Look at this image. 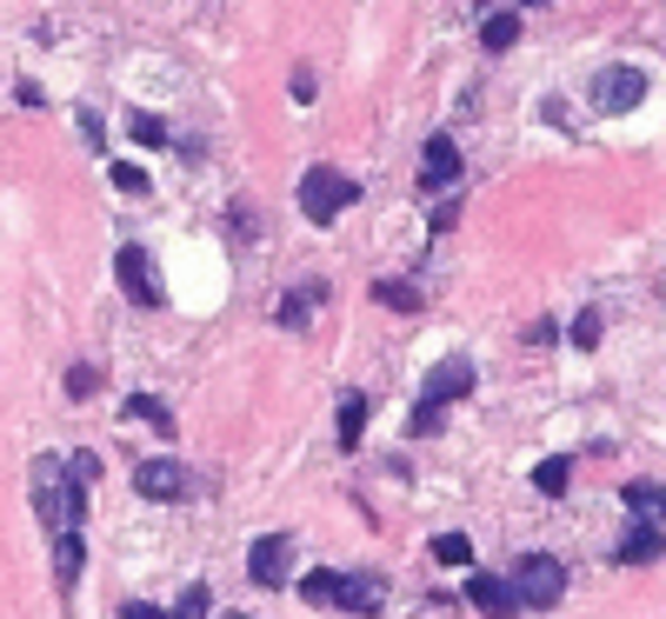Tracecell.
I'll return each mask as SVG.
<instances>
[{
	"label": "cell",
	"mask_w": 666,
	"mask_h": 619,
	"mask_svg": "<svg viewBox=\"0 0 666 619\" xmlns=\"http://www.w3.org/2000/svg\"><path fill=\"white\" fill-rule=\"evenodd\" d=\"M354 200H360V187L347 181L341 167H307V173H300V214H307L313 227H326L333 214H347Z\"/></svg>",
	"instance_id": "1"
},
{
	"label": "cell",
	"mask_w": 666,
	"mask_h": 619,
	"mask_svg": "<svg viewBox=\"0 0 666 619\" xmlns=\"http://www.w3.org/2000/svg\"><path fill=\"white\" fill-rule=\"evenodd\" d=\"M300 593H307L313 606H347V612H380V593H374V580H360V573H333V566H313V573L300 580Z\"/></svg>",
	"instance_id": "2"
},
{
	"label": "cell",
	"mask_w": 666,
	"mask_h": 619,
	"mask_svg": "<svg viewBox=\"0 0 666 619\" xmlns=\"http://www.w3.org/2000/svg\"><path fill=\"white\" fill-rule=\"evenodd\" d=\"M514 593H520V606H560V593H566V566L553 560V553H527L520 566H514Z\"/></svg>",
	"instance_id": "3"
},
{
	"label": "cell",
	"mask_w": 666,
	"mask_h": 619,
	"mask_svg": "<svg viewBox=\"0 0 666 619\" xmlns=\"http://www.w3.org/2000/svg\"><path fill=\"white\" fill-rule=\"evenodd\" d=\"M246 573H254V586L280 593V586H287V573H294V540H287V534H261V540H254V553H246Z\"/></svg>",
	"instance_id": "4"
},
{
	"label": "cell",
	"mask_w": 666,
	"mask_h": 619,
	"mask_svg": "<svg viewBox=\"0 0 666 619\" xmlns=\"http://www.w3.org/2000/svg\"><path fill=\"white\" fill-rule=\"evenodd\" d=\"M114 280H120V294H127L134 307H160V280H153L147 247H120V253H114Z\"/></svg>",
	"instance_id": "5"
},
{
	"label": "cell",
	"mask_w": 666,
	"mask_h": 619,
	"mask_svg": "<svg viewBox=\"0 0 666 619\" xmlns=\"http://www.w3.org/2000/svg\"><path fill=\"white\" fill-rule=\"evenodd\" d=\"M594 101H600V114H633L646 101V73L640 67H607L594 80Z\"/></svg>",
	"instance_id": "6"
},
{
	"label": "cell",
	"mask_w": 666,
	"mask_h": 619,
	"mask_svg": "<svg viewBox=\"0 0 666 619\" xmlns=\"http://www.w3.org/2000/svg\"><path fill=\"white\" fill-rule=\"evenodd\" d=\"M467 606L480 619H514L520 612V593H514V580H500V573H473L467 580Z\"/></svg>",
	"instance_id": "7"
},
{
	"label": "cell",
	"mask_w": 666,
	"mask_h": 619,
	"mask_svg": "<svg viewBox=\"0 0 666 619\" xmlns=\"http://www.w3.org/2000/svg\"><path fill=\"white\" fill-rule=\"evenodd\" d=\"M134 486H140V500H181L187 493V473H181V460H140L134 467Z\"/></svg>",
	"instance_id": "8"
},
{
	"label": "cell",
	"mask_w": 666,
	"mask_h": 619,
	"mask_svg": "<svg viewBox=\"0 0 666 619\" xmlns=\"http://www.w3.org/2000/svg\"><path fill=\"white\" fill-rule=\"evenodd\" d=\"M421 181H427V187H453V181H460V147H453L447 134H434V140L421 147Z\"/></svg>",
	"instance_id": "9"
},
{
	"label": "cell",
	"mask_w": 666,
	"mask_h": 619,
	"mask_svg": "<svg viewBox=\"0 0 666 619\" xmlns=\"http://www.w3.org/2000/svg\"><path fill=\"white\" fill-rule=\"evenodd\" d=\"M666 553V540H659V519H640V526H627V540H620V566H653Z\"/></svg>",
	"instance_id": "10"
},
{
	"label": "cell",
	"mask_w": 666,
	"mask_h": 619,
	"mask_svg": "<svg viewBox=\"0 0 666 619\" xmlns=\"http://www.w3.org/2000/svg\"><path fill=\"white\" fill-rule=\"evenodd\" d=\"M467 393H473V367H467V360H440V367L427 374V400L447 406V400H467Z\"/></svg>",
	"instance_id": "11"
},
{
	"label": "cell",
	"mask_w": 666,
	"mask_h": 619,
	"mask_svg": "<svg viewBox=\"0 0 666 619\" xmlns=\"http://www.w3.org/2000/svg\"><path fill=\"white\" fill-rule=\"evenodd\" d=\"M320 300H326V280H307V287H294V294L274 307V320H280L287 333H300V326H307V307H320Z\"/></svg>",
	"instance_id": "12"
},
{
	"label": "cell",
	"mask_w": 666,
	"mask_h": 619,
	"mask_svg": "<svg viewBox=\"0 0 666 619\" xmlns=\"http://www.w3.org/2000/svg\"><path fill=\"white\" fill-rule=\"evenodd\" d=\"M80 560H88V547H80V526H60V540H54V580L73 586V580H80Z\"/></svg>",
	"instance_id": "13"
},
{
	"label": "cell",
	"mask_w": 666,
	"mask_h": 619,
	"mask_svg": "<svg viewBox=\"0 0 666 619\" xmlns=\"http://www.w3.org/2000/svg\"><path fill=\"white\" fill-rule=\"evenodd\" d=\"M120 413H127V420H147L153 433H166V439H174V406H166V400H153V393H134Z\"/></svg>",
	"instance_id": "14"
},
{
	"label": "cell",
	"mask_w": 666,
	"mask_h": 619,
	"mask_svg": "<svg viewBox=\"0 0 666 619\" xmlns=\"http://www.w3.org/2000/svg\"><path fill=\"white\" fill-rule=\"evenodd\" d=\"M627 506L640 519H666V486L659 480H627Z\"/></svg>",
	"instance_id": "15"
},
{
	"label": "cell",
	"mask_w": 666,
	"mask_h": 619,
	"mask_svg": "<svg viewBox=\"0 0 666 619\" xmlns=\"http://www.w3.org/2000/svg\"><path fill=\"white\" fill-rule=\"evenodd\" d=\"M520 41V14H486V27H480V47L486 54H507Z\"/></svg>",
	"instance_id": "16"
},
{
	"label": "cell",
	"mask_w": 666,
	"mask_h": 619,
	"mask_svg": "<svg viewBox=\"0 0 666 619\" xmlns=\"http://www.w3.org/2000/svg\"><path fill=\"white\" fill-rule=\"evenodd\" d=\"M360 433H367V393H347V400H341V447H347V454L360 447Z\"/></svg>",
	"instance_id": "17"
},
{
	"label": "cell",
	"mask_w": 666,
	"mask_h": 619,
	"mask_svg": "<svg viewBox=\"0 0 666 619\" xmlns=\"http://www.w3.org/2000/svg\"><path fill=\"white\" fill-rule=\"evenodd\" d=\"M566 480H573V460H566V454H553V460H540V467H533V486H540L547 500H560V493H566Z\"/></svg>",
	"instance_id": "18"
},
{
	"label": "cell",
	"mask_w": 666,
	"mask_h": 619,
	"mask_svg": "<svg viewBox=\"0 0 666 619\" xmlns=\"http://www.w3.org/2000/svg\"><path fill=\"white\" fill-rule=\"evenodd\" d=\"M374 300H380V307H393V313H421V287H413V280H380V287H374Z\"/></svg>",
	"instance_id": "19"
},
{
	"label": "cell",
	"mask_w": 666,
	"mask_h": 619,
	"mask_svg": "<svg viewBox=\"0 0 666 619\" xmlns=\"http://www.w3.org/2000/svg\"><path fill=\"white\" fill-rule=\"evenodd\" d=\"M600 333H607V313H600V307H587V313L573 320V346H579V353H594V346H600Z\"/></svg>",
	"instance_id": "20"
},
{
	"label": "cell",
	"mask_w": 666,
	"mask_h": 619,
	"mask_svg": "<svg viewBox=\"0 0 666 619\" xmlns=\"http://www.w3.org/2000/svg\"><path fill=\"white\" fill-rule=\"evenodd\" d=\"M434 560H440V566H467V560H473V540H467V534H440V540H434Z\"/></svg>",
	"instance_id": "21"
},
{
	"label": "cell",
	"mask_w": 666,
	"mask_h": 619,
	"mask_svg": "<svg viewBox=\"0 0 666 619\" xmlns=\"http://www.w3.org/2000/svg\"><path fill=\"white\" fill-rule=\"evenodd\" d=\"M440 413H447V406L421 393V406H413V426H406V433H413V439H434V433H440Z\"/></svg>",
	"instance_id": "22"
},
{
	"label": "cell",
	"mask_w": 666,
	"mask_h": 619,
	"mask_svg": "<svg viewBox=\"0 0 666 619\" xmlns=\"http://www.w3.org/2000/svg\"><path fill=\"white\" fill-rule=\"evenodd\" d=\"M207 606H214V593H207V586H187V593L174 599V612H166V619H207Z\"/></svg>",
	"instance_id": "23"
},
{
	"label": "cell",
	"mask_w": 666,
	"mask_h": 619,
	"mask_svg": "<svg viewBox=\"0 0 666 619\" xmlns=\"http://www.w3.org/2000/svg\"><path fill=\"white\" fill-rule=\"evenodd\" d=\"M127 127H134V140H140V147H166V140H174V134H166V121H153V114H134Z\"/></svg>",
	"instance_id": "24"
},
{
	"label": "cell",
	"mask_w": 666,
	"mask_h": 619,
	"mask_svg": "<svg viewBox=\"0 0 666 619\" xmlns=\"http://www.w3.org/2000/svg\"><path fill=\"white\" fill-rule=\"evenodd\" d=\"M67 393H73V400H94V393H101V374H94V367H67Z\"/></svg>",
	"instance_id": "25"
},
{
	"label": "cell",
	"mask_w": 666,
	"mask_h": 619,
	"mask_svg": "<svg viewBox=\"0 0 666 619\" xmlns=\"http://www.w3.org/2000/svg\"><path fill=\"white\" fill-rule=\"evenodd\" d=\"M107 181H114L120 194H147V173H140V167H120V160H114V167H107Z\"/></svg>",
	"instance_id": "26"
},
{
	"label": "cell",
	"mask_w": 666,
	"mask_h": 619,
	"mask_svg": "<svg viewBox=\"0 0 666 619\" xmlns=\"http://www.w3.org/2000/svg\"><path fill=\"white\" fill-rule=\"evenodd\" d=\"M67 467H73V480H80V486H94V480H101V454H73Z\"/></svg>",
	"instance_id": "27"
},
{
	"label": "cell",
	"mask_w": 666,
	"mask_h": 619,
	"mask_svg": "<svg viewBox=\"0 0 666 619\" xmlns=\"http://www.w3.org/2000/svg\"><path fill=\"white\" fill-rule=\"evenodd\" d=\"M114 619H166V612H160V606H147V599H120V612H114Z\"/></svg>",
	"instance_id": "28"
},
{
	"label": "cell",
	"mask_w": 666,
	"mask_h": 619,
	"mask_svg": "<svg viewBox=\"0 0 666 619\" xmlns=\"http://www.w3.org/2000/svg\"><path fill=\"white\" fill-rule=\"evenodd\" d=\"M80 134H88V147H101V114L94 107H80Z\"/></svg>",
	"instance_id": "29"
},
{
	"label": "cell",
	"mask_w": 666,
	"mask_h": 619,
	"mask_svg": "<svg viewBox=\"0 0 666 619\" xmlns=\"http://www.w3.org/2000/svg\"><path fill=\"white\" fill-rule=\"evenodd\" d=\"M220 619H246V612H220Z\"/></svg>",
	"instance_id": "30"
},
{
	"label": "cell",
	"mask_w": 666,
	"mask_h": 619,
	"mask_svg": "<svg viewBox=\"0 0 666 619\" xmlns=\"http://www.w3.org/2000/svg\"><path fill=\"white\" fill-rule=\"evenodd\" d=\"M527 8H547V0H527Z\"/></svg>",
	"instance_id": "31"
}]
</instances>
